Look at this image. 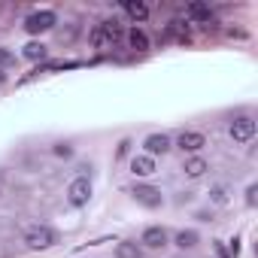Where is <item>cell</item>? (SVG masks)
Listing matches in <instances>:
<instances>
[{
    "label": "cell",
    "instance_id": "6da1fadb",
    "mask_svg": "<svg viewBox=\"0 0 258 258\" xmlns=\"http://www.w3.org/2000/svg\"><path fill=\"white\" fill-rule=\"evenodd\" d=\"M25 243H28V249H49V246L58 243V237H55L52 228H46V225H34V228H28Z\"/></svg>",
    "mask_w": 258,
    "mask_h": 258
},
{
    "label": "cell",
    "instance_id": "7a4b0ae2",
    "mask_svg": "<svg viewBox=\"0 0 258 258\" xmlns=\"http://www.w3.org/2000/svg\"><path fill=\"white\" fill-rule=\"evenodd\" d=\"M55 13L52 10H40V13H31L28 19H25V31L28 34H43V31H52L55 28Z\"/></svg>",
    "mask_w": 258,
    "mask_h": 258
},
{
    "label": "cell",
    "instance_id": "3957f363",
    "mask_svg": "<svg viewBox=\"0 0 258 258\" xmlns=\"http://www.w3.org/2000/svg\"><path fill=\"white\" fill-rule=\"evenodd\" d=\"M131 195H134V201H137V204H143V207H149V210H155V207H161V204H164L161 191H158V188H152V185H143V182H137Z\"/></svg>",
    "mask_w": 258,
    "mask_h": 258
},
{
    "label": "cell",
    "instance_id": "277c9868",
    "mask_svg": "<svg viewBox=\"0 0 258 258\" xmlns=\"http://www.w3.org/2000/svg\"><path fill=\"white\" fill-rule=\"evenodd\" d=\"M67 198H70V204H73V207H85V204H88V198H91V182H88L85 176L73 179V182H70V188H67Z\"/></svg>",
    "mask_w": 258,
    "mask_h": 258
},
{
    "label": "cell",
    "instance_id": "5b68a950",
    "mask_svg": "<svg viewBox=\"0 0 258 258\" xmlns=\"http://www.w3.org/2000/svg\"><path fill=\"white\" fill-rule=\"evenodd\" d=\"M231 137H234L237 143H249V140L255 137V121H252L249 115L234 118V121H231Z\"/></svg>",
    "mask_w": 258,
    "mask_h": 258
},
{
    "label": "cell",
    "instance_id": "8992f818",
    "mask_svg": "<svg viewBox=\"0 0 258 258\" xmlns=\"http://www.w3.org/2000/svg\"><path fill=\"white\" fill-rule=\"evenodd\" d=\"M143 146H146L149 158H155V155H167L173 143H170V137H167V134H152V137H146V143H143Z\"/></svg>",
    "mask_w": 258,
    "mask_h": 258
},
{
    "label": "cell",
    "instance_id": "52a82bcc",
    "mask_svg": "<svg viewBox=\"0 0 258 258\" xmlns=\"http://www.w3.org/2000/svg\"><path fill=\"white\" fill-rule=\"evenodd\" d=\"M176 146H179L182 152H198V149L207 146V140H204V134H198V131H182L179 140H176Z\"/></svg>",
    "mask_w": 258,
    "mask_h": 258
},
{
    "label": "cell",
    "instance_id": "ba28073f",
    "mask_svg": "<svg viewBox=\"0 0 258 258\" xmlns=\"http://www.w3.org/2000/svg\"><path fill=\"white\" fill-rule=\"evenodd\" d=\"M140 243L149 246V249H164V246H167V231L158 228V225H152V228L143 231V240H140Z\"/></svg>",
    "mask_w": 258,
    "mask_h": 258
},
{
    "label": "cell",
    "instance_id": "9c48e42d",
    "mask_svg": "<svg viewBox=\"0 0 258 258\" xmlns=\"http://www.w3.org/2000/svg\"><path fill=\"white\" fill-rule=\"evenodd\" d=\"M195 22H201L204 28H213V13H210V7L207 4H188V10H185Z\"/></svg>",
    "mask_w": 258,
    "mask_h": 258
},
{
    "label": "cell",
    "instance_id": "30bf717a",
    "mask_svg": "<svg viewBox=\"0 0 258 258\" xmlns=\"http://www.w3.org/2000/svg\"><path fill=\"white\" fill-rule=\"evenodd\" d=\"M131 170H134V176H152V173H155V158L137 155V158L131 161Z\"/></svg>",
    "mask_w": 258,
    "mask_h": 258
},
{
    "label": "cell",
    "instance_id": "8fae6325",
    "mask_svg": "<svg viewBox=\"0 0 258 258\" xmlns=\"http://www.w3.org/2000/svg\"><path fill=\"white\" fill-rule=\"evenodd\" d=\"M121 7H124V13L131 16L134 22H146V19H149V7H146V4H140V0H124Z\"/></svg>",
    "mask_w": 258,
    "mask_h": 258
},
{
    "label": "cell",
    "instance_id": "7c38bea8",
    "mask_svg": "<svg viewBox=\"0 0 258 258\" xmlns=\"http://www.w3.org/2000/svg\"><path fill=\"white\" fill-rule=\"evenodd\" d=\"M91 46H94V49H112L115 43H112V37L106 34V28H103V25H97V28L91 31Z\"/></svg>",
    "mask_w": 258,
    "mask_h": 258
},
{
    "label": "cell",
    "instance_id": "4fadbf2b",
    "mask_svg": "<svg viewBox=\"0 0 258 258\" xmlns=\"http://www.w3.org/2000/svg\"><path fill=\"white\" fill-rule=\"evenodd\" d=\"M127 43H131L134 52H146V49H149V37H146L140 28H131V31H127Z\"/></svg>",
    "mask_w": 258,
    "mask_h": 258
},
{
    "label": "cell",
    "instance_id": "5bb4252c",
    "mask_svg": "<svg viewBox=\"0 0 258 258\" xmlns=\"http://www.w3.org/2000/svg\"><path fill=\"white\" fill-rule=\"evenodd\" d=\"M115 258H143V252H140V246H137V243L121 240V243L115 246Z\"/></svg>",
    "mask_w": 258,
    "mask_h": 258
},
{
    "label": "cell",
    "instance_id": "9a60e30c",
    "mask_svg": "<svg viewBox=\"0 0 258 258\" xmlns=\"http://www.w3.org/2000/svg\"><path fill=\"white\" fill-rule=\"evenodd\" d=\"M182 170H185V176L198 179V176H204V173H207V161H204V158H188Z\"/></svg>",
    "mask_w": 258,
    "mask_h": 258
},
{
    "label": "cell",
    "instance_id": "2e32d148",
    "mask_svg": "<svg viewBox=\"0 0 258 258\" xmlns=\"http://www.w3.org/2000/svg\"><path fill=\"white\" fill-rule=\"evenodd\" d=\"M25 58L43 61V58H46V46H43V43H28V46H25Z\"/></svg>",
    "mask_w": 258,
    "mask_h": 258
},
{
    "label": "cell",
    "instance_id": "e0dca14e",
    "mask_svg": "<svg viewBox=\"0 0 258 258\" xmlns=\"http://www.w3.org/2000/svg\"><path fill=\"white\" fill-rule=\"evenodd\" d=\"M195 243H198V234H195V231H179V234H176V246H179V249H191Z\"/></svg>",
    "mask_w": 258,
    "mask_h": 258
},
{
    "label": "cell",
    "instance_id": "ac0fdd59",
    "mask_svg": "<svg viewBox=\"0 0 258 258\" xmlns=\"http://www.w3.org/2000/svg\"><path fill=\"white\" fill-rule=\"evenodd\" d=\"M103 28H106V34H109V37H112V43H115V40H118V37H121V25H118V22H115V19H112V22H103Z\"/></svg>",
    "mask_w": 258,
    "mask_h": 258
},
{
    "label": "cell",
    "instance_id": "d6986e66",
    "mask_svg": "<svg viewBox=\"0 0 258 258\" xmlns=\"http://www.w3.org/2000/svg\"><path fill=\"white\" fill-rule=\"evenodd\" d=\"M10 64H16V55H13L10 49H0V70L10 67Z\"/></svg>",
    "mask_w": 258,
    "mask_h": 258
},
{
    "label": "cell",
    "instance_id": "ffe728a7",
    "mask_svg": "<svg viewBox=\"0 0 258 258\" xmlns=\"http://www.w3.org/2000/svg\"><path fill=\"white\" fill-rule=\"evenodd\" d=\"M55 155H61V158H70V155H73V149H70L67 143H58V146H55Z\"/></svg>",
    "mask_w": 258,
    "mask_h": 258
},
{
    "label": "cell",
    "instance_id": "44dd1931",
    "mask_svg": "<svg viewBox=\"0 0 258 258\" xmlns=\"http://www.w3.org/2000/svg\"><path fill=\"white\" fill-rule=\"evenodd\" d=\"M213 201H216V204H225V201H228V195H225V188H222V185H216V188H213Z\"/></svg>",
    "mask_w": 258,
    "mask_h": 258
},
{
    "label": "cell",
    "instance_id": "7402d4cb",
    "mask_svg": "<svg viewBox=\"0 0 258 258\" xmlns=\"http://www.w3.org/2000/svg\"><path fill=\"white\" fill-rule=\"evenodd\" d=\"M255 191H258L255 185H249V188H246V204H249V207H255Z\"/></svg>",
    "mask_w": 258,
    "mask_h": 258
},
{
    "label": "cell",
    "instance_id": "603a6c76",
    "mask_svg": "<svg viewBox=\"0 0 258 258\" xmlns=\"http://www.w3.org/2000/svg\"><path fill=\"white\" fill-rule=\"evenodd\" d=\"M237 252H240V240H237V237H234V240H231V255H234V258H237Z\"/></svg>",
    "mask_w": 258,
    "mask_h": 258
},
{
    "label": "cell",
    "instance_id": "cb8c5ba5",
    "mask_svg": "<svg viewBox=\"0 0 258 258\" xmlns=\"http://www.w3.org/2000/svg\"><path fill=\"white\" fill-rule=\"evenodd\" d=\"M216 255H219V258H228V255H225V249H222V243H216Z\"/></svg>",
    "mask_w": 258,
    "mask_h": 258
},
{
    "label": "cell",
    "instance_id": "d4e9b609",
    "mask_svg": "<svg viewBox=\"0 0 258 258\" xmlns=\"http://www.w3.org/2000/svg\"><path fill=\"white\" fill-rule=\"evenodd\" d=\"M4 82H7V73H4V70H0V85H4Z\"/></svg>",
    "mask_w": 258,
    "mask_h": 258
}]
</instances>
